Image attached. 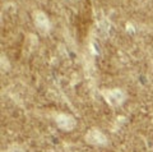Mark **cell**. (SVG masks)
I'll return each instance as SVG.
<instances>
[{"label":"cell","instance_id":"obj_1","mask_svg":"<svg viewBox=\"0 0 153 152\" xmlns=\"http://www.w3.org/2000/svg\"><path fill=\"white\" fill-rule=\"evenodd\" d=\"M103 97L110 106L117 107L125 102L126 93L121 88H111V89H107V91H103Z\"/></svg>","mask_w":153,"mask_h":152},{"label":"cell","instance_id":"obj_2","mask_svg":"<svg viewBox=\"0 0 153 152\" xmlns=\"http://www.w3.org/2000/svg\"><path fill=\"white\" fill-rule=\"evenodd\" d=\"M55 123L56 125L59 127V129L64 130V132H71L76 127V120L73 115H69V114H57L55 116Z\"/></svg>","mask_w":153,"mask_h":152},{"label":"cell","instance_id":"obj_3","mask_svg":"<svg viewBox=\"0 0 153 152\" xmlns=\"http://www.w3.org/2000/svg\"><path fill=\"white\" fill-rule=\"evenodd\" d=\"M85 142L92 146H105L107 145V137L97 128H92L85 134Z\"/></svg>","mask_w":153,"mask_h":152},{"label":"cell","instance_id":"obj_4","mask_svg":"<svg viewBox=\"0 0 153 152\" xmlns=\"http://www.w3.org/2000/svg\"><path fill=\"white\" fill-rule=\"evenodd\" d=\"M33 21H35L36 27H37L41 32H49V31H50L51 23H50L49 17H47L44 12L37 10V12L33 13Z\"/></svg>","mask_w":153,"mask_h":152}]
</instances>
